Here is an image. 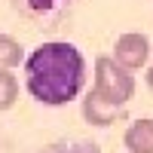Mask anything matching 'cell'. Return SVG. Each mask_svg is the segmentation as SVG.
<instances>
[{
  "mask_svg": "<svg viewBox=\"0 0 153 153\" xmlns=\"http://www.w3.org/2000/svg\"><path fill=\"white\" fill-rule=\"evenodd\" d=\"M25 83L34 101L46 107H65L86 86V61L74 43L49 40L25 58Z\"/></svg>",
  "mask_w": 153,
  "mask_h": 153,
  "instance_id": "obj_1",
  "label": "cell"
},
{
  "mask_svg": "<svg viewBox=\"0 0 153 153\" xmlns=\"http://www.w3.org/2000/svg\"><path fill=\"white\" fill-rule=\"evenodd\" d=\"M135 71L123 68L113 55H98L95 58V89L104 92L110 101H117L123 107L126 101H132L135 95Z\"/></svg>",
  "mask_w": 153,
  "mask_h": 153,
  "instance_id": "obj_2",
  "label": "cell"
},
{
  "mask_svg": "<svg viewBox=\"0 0 153 153\" xmlns=\"http://www.w3.org/2000/svg\"><path fill=\"white\" fill-rule=\"evenodd\" d=\"M113 58L129 71H141L150 61V40L144 34H120L113 43Z\"/></svg>",
  "mask_w": 153,
  "mask_h": 153,
  "instance_id": "obj_3",
  "label": "cell"
},
{
  "mask_svg": "<svg viewBox=\"0 0 153 153\" xmlns=\"http://www.w3.org/2000/svg\"><path fill=\"white\" fill-rule=\"evenodd\" d=\"M120 104L117 101H110L104 92H98V89L92 86L86 92V98H83V120L89 123V126H98V129H104V126H110L113 120L120 117Z\"/></svg>",
  "mask_w": 153,
  "mask_h": 153,
  "instance_id": "obj_4",
  "label": "cell"
},
{
  "mask_svg": "<svg viewBox=\"0 0 153 153\" xmlns=\"http://www.w3.org/2000/svg\"><path fill=\"white\" fill-rule=\"evenodd\" d=\"M123 141L129 153H153V120H135L126 129Z\"/></svg>",
  "mask_w": 153,
  "mask_h": 153,
  "instance_id": "obj_5",
  "label": "cell"
},
{
  "mask_svg": "<svg viewBox=\"0 0 153 153\" xmlns=\"http://www.w3.org/2000/svg\"><path fill=\"white\" fill-rule=\"evenodd\" d=\"M19 3L28 9L34 19H52V16H58V9L71 6L74 0H19Z\"/></svg>",
  "mask_w": 153,
  "mask_h": 153,
  "instance_id": "obj_6",
  "label": "cell"
},
{
  "mask_svg": "<svg viewBox=\"0 0 153 153\" xmlns=\"http://www.w3.org/2000/svg\"><path fill=\"white\" fill-rule=\"evenodd\" d=\"M19 65H25L22 43L6 37V34H0V68H19Z\"/></svg>",
  "mask_w": 153,
  "mask_h": 153,
  "instance_id": "obj_7",
  "label": "cell"
},
{
  "mask_svg": "<svg viewBox=\"0 0 153 153\" xmlns=\"http://www.w3.org/2000/svg\"><path fill=\"white\" fill-rule=\"evenodd\" d=\"M19 101V80L12 76V68H0V110H9Z\"/></svg>",
  "mask_w": 153,
  "mask_h": 153,
  "instance_id": "obj_8",
  "label": "cell"
},
{
  "mask_svg": "<svg viewBox=\"0 0 153 153\" xmlns=\"http://www.w3.org/2000/svg\"><path fill=\"white\" fill-rule=\"evenodd\" d=\"M40 153H98L95 144H86V141H61V144H49Z\"/></svg>",
  "mask_w": 153,
  "mask_h": 153,
  "instance_id": "obj_9",
  "label": "cell"
},
{
  "mask_svg": "<svg viewBox=\"0 0 153 153\" xmlns=\"http://www.w3.org/2000/svg\"><path fill=\"white\" fill-rule=\"evenodd\" d=\"M147 86H150V89H153V65H150V68H147Z\"/></svg>",
  "mask_w": 153,
  "mask_h": 153,
  "instance_id": "obj_10",
  "label": "cell"
}]
</instances>
